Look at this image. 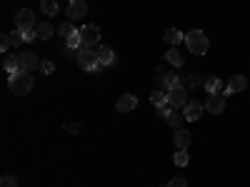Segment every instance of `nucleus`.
I'll return each instance as SVG.
<instances>
[{
	"mask_svg": "<svg viewBox=\"0 0 250 187\" xmlns=\"http://www.w3.org/2000/svg\"><path fill=\"white\" fill-rule=\"evenodd\" d=\"M33 75L30 73H25V70H20V73H13L10 77H8V88H10V93L13 95H28L30 90H33Z\"/></svg>",
	"mask_w": 250,
	"mask_h": 187,
	"instance_id": "obj_1",
	"label": "nucleus"
},
{
	"mask_svg": "<svg viewBox=\"0 0 250 187\" xmlns=\"http://www.w3.org/2000/svg\"><path fill=\"white\" fill-rule=\"evenodd\" d=\"M185 45L190 53L195 55H205L208 48H210V43H208V35L203 30H190V33H185Z\"/></svg>",
	"mask_w": 250,
	"mask_h": 187,
	"instance_id": "obj_2",
	"label": "nucleus"
},
{
	"mask_svg": "<svg viewBox=\"0 0 250 187\" xmlns=\"http://www.w3.org/2000/svg\"><path fill=\"white\" fill-rule=\"evenodd\" d=\"M78 65L83 68V70H88V73H100V60H98V53L95 50H90V48H80L78 50Z\"/></svg>",
	"mask_w": 250,
	"mask_h": 187,
	"instance_id": "obj_3",
	"label": "nucleus"
},
{
	"mask_svg": "<svg viewBox=\"0 0 250 187\" xmlns=\"http://www.w3.org/2000/svg\"><path fill=\"white\" fill-rule=\"evenodd\" d=\"M80 40H83V48H90V50H98L100 45V28L98 25H85L80 28Z\"/></svg>",
	"mask_w": 250,
	"mask_h": 187,
	"instance_id": "obj_4",
	"label": "nucleus"
},
{
	"mask_svg": "<svg viewBox=\"0 0 250 187\" xmlns=\"http://www.w3.org/2000/svg\"><path fill=\"white\" fill-rule=\"evenodd\" d=\"M35 15H33V10H28V8H23V10H18L15 13V28L18 30H23V33H28V30H35Z\"/></svg>",
	"mask_w": 250,
	"mask_h": 187,
	"instance_id": "obj_5",
	"label": "nucleus"
},
{
	"mask_svg": "<svg viewBox=\"0 0 250 187\" xmlns=\"http://www.w3.org/2000/svg\"><path fill=\"white\" fill-rule=\"evenodd\" d=\"M188 90L183 88V85H178V88H173V90H168V105L173 108V110H180V108H185L188 105Z\"/></svg>",
	"mask_w": 250,
	"mask_h": 187,
	"instance_id": "obj_6",
	"label": "nucleus"
},
{
	"mask_svg": "<svg viewBox=\"0 0 250 187\" xmlns=\"http://www.w3.org/2000/svg\"><path fill=\"white\" fill-rule=\"evenodd\" d=\"M205 110L210 112V115H220V112L225 110V95H223V93H218V95H208V100H205Z\"/></svg>",
	"mask_w": 250,
	"mask_h": 187,
	"instance_id": "obj_7",
	"label": "nucleus"
},
{
	"mask_svg": "<svg viewBox=\"0 0 250 187\" xmlns=\"http://www.w3.org/2000/svg\"><path fill=\"white\" fill-rule=\"evenodd\" d=\"M135 108H138V97L130 95V93L120 95L118 102H115V110H118V112H130V110H135Z\"/></svg>",
	"mask_w": 250,
	"mask_h": 187,
	"instance_id": "obj_8",
	"label": "nucleus"
},
{
	"mask_svg": "<svg viewBox=\"0 0 250 187\" xmlns=\"http://www.w3.org/2000/svg\"><path fill=\"white\" fill-rule=\"evenodd\" d=\"M88 13V5H85V0H73V3L68 5V18H70V23L73 20H80V18H85Z\"/></svg>",
	"mask_w": 250,
	"mask_h": 187,
	"instance_id": "obj_9",
	"label": "nucleus"
},
{
	"mask_svg": "<svg viewBox=\"0 0 250 187\" xmlns=\"http://www.w3.org/2000/svg\"><path fill=\"white\" fill-rule=\"evenodd\" d=\"M35 68H40V60H38V55L35 53H20V70H25V73H30V70H35Z\"/></svg>",
	"mask_w": 250,
	"mask_h": 187,
	"instance_id": "obj_10",
	"label": "nucleus"
},
{
	"mask_svg": "<svg viewBox=\"0 0 250 187\" xmlns=\"http://www.w3.org/2000/svg\"><path fill=\"white\" fill-rule=\"evenodd\" d=\"M245 88H248V80H245L243 75H233V77H230V82H228V88L223 90V95L228 97V95L240 93V90H245Z\"/></svg>",
	"mask_w": 250,
	"mask_h": 187,
	"instance_id": "obj_11",
	"label": "nucleus"
},
{
	"mask_svg": "<svg viewBox=\"0 0 250 187\" xmlns=\"http://www.w3.org/2000/svg\"><path fill=\"white\" fill-rule=\"evenodd\" d=\"M203 110H205V105H203V102H188V105L183 108V115H185V120L195 122V120L203 115Z\"/></svg>",
	"mask_w": 250,
	"mask_h": 187,
	"instance_id": "obj_12",
	"label": "nucleus"
},
{
	"mask_svg": "<svg viewBox=\"0 0 250 187\" xmlns=\"http://www.w3.org/2000/svg\"><path fill=\"white\" fill-rule=\"evenodd\" d=\"M95 53H98L100 65H113V62H115V53H113V48H108V45H100Z\"/></svg>",
	"mask_w": 250,
	"mask_h": 187,
	"instance_id": "obj_13",
	"label": "nucleus"
},
{
	"mask_svg": "<svg viewBox=\"0 0 250 187\" xmlns=\"http://www.w3.org/2000/svg\"><path fill=\"white\" fill-rule=\"evenodd\" d=\"M165 43H168V45H173V48H178L180 43H183V40H185V33H180L178 28H170V30H165Z\"/></svg>",
	"mask_w": 250,
	"mask_h": 187,
	"instance_id": "obj_14",
	"label": "nucleus"
},
{
	"mask_svg": "<svg viewBox=\"0 0 250 187\" xmlns=\"http://www.w3.org/2000/svg\"><path fill=\"white\" fill-rule=\"evenodd\" d=\"M173 140H175V148H178V150H188V145H190L193 137H190V132H188V130H180V128H178L175 135H173Z\"/></svg>",
	"mask_w": 250,
	"mask_h": 187,
	"instance_id": "obj_15",
	"label": "nucleus"
},
{
	"mask_svg": "<svg viewBox=\"0 0 250 187\" xmlns=\"http://www.w3.org/2000/svg\"><path fill=\"white\" fill-rule=\"evenodd\" d=\"M205 90H208V95H218V93H223V82H220V77L218 75H210L205 82Z\"/></svg>",
	"mask_w": 250,
	"mask_h": 187,
	"instance_id": "obj_16",
	"label": "nucleus"
},
{
	"mask_svg": "<svg viewBox=\"0 0 250 187\" xmlns=\"http://www.w3.org/2000/svg\"><path fill=\"white\" fill-rule=\"evenodd\" d=\"M3 68L13 75V73H20V55H5L3 57Z\"/></svg>",
	"mask_w": 250,
	"mask_h": 187,
	"instance_id": "obj_17",
	"label": "nucleus"
},
{
	"mask_svg": "<svg viewBox=\"0 0 250 187\" xmlns=\"http://www.w3.org/2000/svg\"><path fill=\"white\" fill-rule=\"evenodd\" d=\"M35 35H38L40 40H50V37L55 35V30H53L50 23H38V25H35Z\"/></svg>",
	"mask_w": 250,
	"mask_h": 187,
	"instance_id": "obj_18",
	"label": "nucleus"
},
{
	"mask_svg": "<svg viewBox=\"0 0 250 187\" xmlns=\"http://www.w3.org/2000/svg\"><path fill=\"white\" fill-rule=\"evenodd\" d=\"M200 82H203V80H200L195 73H183V75H180V85H183V88H198Z\"/></svg>",
	"mask_w": 250,
	"mask_h": 187,
	"instance_id": "obj_19",
	"label": "nucleus"
},
{
	"mask_svg": "<svg viewBox=\"0 0 250 187\" xmlns=\"http://www.w3.org/2000/svg\"><path fill=\"white\" fill-rule=\"evenodd\" d=\"M165 60H168L170 65H175V68H183L185 65V57L178 53V48H170L168 53H165Z\"/></svg>",
	"mask_w": 250,
	"mask_h": 187,
	"instance_id": "obj_20",
	"label": "nucleus"
},
{
	"mask_svg": "<svg viewBox=\"0 0 250 187\" xmlns=\"http://www.w3.org/2000/svg\"><path fill=\"white\" fill-rule=\"evenodd\" d=\"M5 37H8V45H10V48H18V45H23V43H25V33H23V30H18V28H15L13 33H8Z\"/></svg>",
	"mask_w": 250,
	"mask_h": 187,
	"instance_id": "obj_21",
	"label": "nucleus"
},
{
	"mask_svg": "<svg viewBox=\"0 0 250 187\" xmlns=\"http://www.w3.org/2000/svg\"><path fill=\"white\" fill-rule=\"evenodd\" d=\"M150 102H153L155 108L168 105V90H153V93H150Z\"/></svg>",
	"mask_w": 250,
	"mask_h": 187,
	"instance_id": "obj_22",
	"label": "nucleus"
},
{
	"mask_svg": "<svg viewBox=\"0 0 250 187\" xmlns=\"http://www.w3.org/2000/svg\"><path fill=\"white\" fill-rule=\"evenodd\" d=\"M178 85H180V75H175V73H168V75H165L163 90H173V88H178Z\"/></svg>",
	"mask_w": 250,
	"mask_h": 187,
	"instance_id": "obj_23",
	"label": "nucleus"
},
{
	"mask_svg": "<svg viewBox=\"0 0 250 187\" xmlns=\"http://www.w3.org/2000/svg\"><path fill=\"white\" fill-rule=\"evenodd\" d=\"M165 120H168V122L173 125V128L178 130V128H180V125H183V120H185V115H180L178 110H170L168 115H165Z\"/></svg>",
	"mask_w": 250,
	"mask_h": 187,
	"instance_id": "obj_24",
	"label": "nucleus"
},
{
	"mask_svg": "<svg viewBox=\"0 0 250 187\" xmlns=\"http://www.w3.org/2000/svg\"><path fill=\"white\" fill-rule=\"evenodd\" d=\"M40 10H43L45 15H55L58 13V3L55 0H40Z\"/></svg>",
	"mask_w": 250,
	"mask_h": 187,
	"instance_id": "obj_25",
	"label": "nucleus"
},
{
	"mask_svg": "<svg viewBox=\"0 0 250 187\" xmlns=\"http://www.w3.org/2000/svg\"><path fill=\"white\" fill-rule=\"evenodd\" d=\"M75 33H80V30H75V25L73 23H62L60 28H58V35H62V37H70V35H75Z\"/></svg>",
	"mask_w": 250,
	"mask_h": 187,
	"instance_id": "obj_26",
	"label": "nucleus"
},
{
	"mask_svg": "<svg viewBox=\"0 0 250 187\" xmlns=\"http://www.w3.org/2000/svg\"><path fill=\"white\" fill-rule=\"evenodd\" d=\"M173 160H175V165H178V168H185V165H188V160H190V157H188V150H178V152L173 155Z\"/></svg>",
	"mask_w": 250,
	"mask_h": 187,
	"instance_id": "obj_27",
	"label": "nucleus"
},
{
	"mask_svg": "<svg viewBox=\"0 0 250 187\" xmlns=\"http://www.w3.org/2000/svg\"><path fill=\"white\" fill-rule=\"evenodd\" d=\"M65 43H68V48H73V50H80V48H83V40H80V33L70 35V37L65 40Z\"/></svg>",
	"mask_w": 250,
	"mask_h": 187,
	"instance_id": "obj_28",
	"label": "nucleus"
},
{
	"mask_svg": "<svg viewBox=\"0 0 250 187\" xmlns=\"http://www.w3.org/2000/svg\"><path fill=\"white\" fill-rule=\"evenodd\" d=\"M0 187H18L15 175H3V180H0Z\"/></svg>",
	"mask_w": 250,
	"mask_h": 187,
	"instance_id": "obj_29",
	"label": "nucleus"
},
{
	"mask_svg": "<svg viewBox=\"0 0 250 187\" xmlns=\"http://www.w3.org/2000/svg\"><path fill=\"white\" fill-rule=\"evenodd\" d=\"M168 187H188V180H185V177H173V180L168 182Z\"/></svg>",
	"mask_w": 250,
	"mask_h": 187,
	"instance_id": "obj_30",
	"label": "nucleus"
},
{
	"mask_svg": "<svg viewBox=\"0 0 250 187\" xmlns=\"http://www.w3.org/2000/svg\"><path fill=\"white\" fill-rule=\"evenodd\" d=\"M40 70H43L45 75H50V73L55 70V65H53V62H50V60H43V62H40Z\"/></svg>",
	"mask_w": 250,
	"mask_h": 187,
	"instance_id": "obj_31",
	"label": "nucleus"
},
{
	"mask_svg": "<svg viewBox=\"0 0 250 187\" xmlns=\"http://www.w3.org/2000/svg\"><path fill=\"white\" fill-rule=\"evenodd\" d=\"M165 75H168V70H165V68H158V70H155V77L160 80V85H163V80H165Z\"/></svg>",
	"mask_w": 250,
	"mask_h": 187,
	"instance_id": "obj_32",
	"label": "nucleus"
},
{
	"mask_svg": "<svg viewBox=\"0 0 250 187\" xmlns=\"http://www.w3.org/2000/svg\"><path fill=\"white\" fill-rule=\"evenodd\" d=\"M70 3H73V0H70Z\"/></svg>",
	"mask_w": 250,
	"mask_h": 187,
	"instance_id": "obj_33",
	"label": "nucleus"
},
{
	"mask_svg": "<svg viewBox=\"0 0 250 187\" xmlns=\"http://www.w3.org/2000/svg\"><path fill=\"white\" fill-rule=\"evenodd\" d=\"M165 187H168V185H165Z\"/></svg>",
	"mask_w": 250,
	"mask_h": 187,
	"instance_id": "obj_34",
	"label": "nucleus"
}]
</instances>
